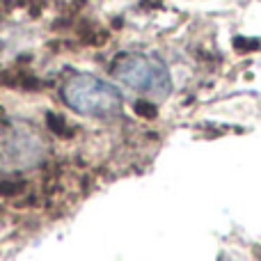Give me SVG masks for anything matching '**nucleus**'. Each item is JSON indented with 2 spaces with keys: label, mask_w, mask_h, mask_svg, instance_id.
I'll list each match as a JSON object with an SVG mask.
<instances>
[{
  "label": "nucleus",
  "mask_w": 261,
  "mask_h": 261,
  "mask_svg": "<svg viewBox=\"0 0 261 261\" xmlns=\"http://www.w3.org/2000/svg\"><path fill=\"white\" fill-rule=\"evenodd\" d=\"M62 99L85 117H113L122 110V94L115 85L92 73H73L62 87Z\"/></svg>",
  "instance_id": "obj_1"
},
{
  "label": "nucleus",
  "mask_w": 261,
  "mask_h": 261,
  "mask_svg": "<svg viewBox=\"0 0 261 261\" xmlns=\"http://www.w3.org/2000/svg\"><path fill=\"white\" fill-rule=\"evenodd\" d=\"M110 71L119 83L147 96L165 99L172 92V78L165 62L156 55L119 53L110 64Z\"/></svg>",
  "instance_id": "obj_2"
},
{
  "label": "nucleus",
  "mask_w": 261,
  "mask_h": 261,
  "mask_svg": "<svg viewBox=\"0 0 261 261\" xmlns=\"http://www.w3.org/2000/svg\"><path fill=\"white\" fill-rule=\"evenodd\" d=\"M46 124H48V128L53 130L55 135H60V138H71V135H73V128L69 126V122L62 117V115H58V113H48V115H46Z\"/></svg>",
  "instance_id": "obj_3"
},
{
  "label": "nucleus",
  "mask_w": 261,
  "mask_h": 261,
  "mask_svg": "<svg viewBox=\"0 0 261 261\" xmlns=\"http://www.w3.org/2000/svg\"><path fill=\"white\" fill-rule=\"evenodd\" d=\"M25 190V181L21 179H0V197H16Z\"/></svg>",
  "instance_id": "obj_4"
},
{
  "label": "nucleus",
  "mask_w": 261,
  "mask_h": 261,
  "mask_svg": "<svg viewBox=\"0 0 261 261\" xmlns=\"http://www.w3.org/2000/svg\"><path fill=\"white\" fill-rule=\"evenodd\" d=\"M133 110H135V115H140V117H147V119L156 117V108H153V103H149V101H135Z\"/></svg>",
  "instance_id": "obj_5"
},
{
  "label": "nucleus",
  "mask_w": 261,
  "mask_h": 261,
  "mask_svg": "<svg viewBox=\"0 0 261 261\" xmlns=\"http://www.w3.org/2000/svg\"><path fill=\"white\" fill-rule=\"evenodd\" d=\"M241 44H243L241 39H236V41H234V46H241ZM257 46H259V41H250V44L245 41V48H257Z\"/></svg>",
  "instance_id": "obj_6"
}]
</instances>
